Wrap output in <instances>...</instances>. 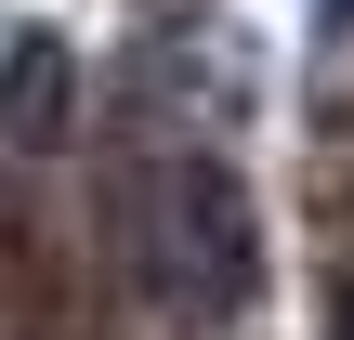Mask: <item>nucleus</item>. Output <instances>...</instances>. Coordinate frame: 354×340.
I'll return each instance as SVG.
<instances>
[{
    "label": "nucleus",
    "instance_id": "1",
    "mask_svg": "<svg viewBox=\"0 0 354 340\" xmlns=\"http://www.w3.org/2000/svg\"><path fill=\"white\" fill-rule=\"evenodd\" d=\"M105 249H118V288L171 340H223L250 314V288H263L250 183H236V157L197 144V131H145V144L105 170Z\"/></svg>",
    "mask_w": 354,
    "mask_h": 340
},
{
    "label": "nucleus",
    "instance_id": "2",
    "mask_svg": "<svg viewBox=\"0 0 354 340\" xmlns=\"http://www.w3.org/2000/svg\"><path fill=\"white\" fill-rule=\"evenodd\" d=\"M79 131V52L66 39H0V157H53Z\"/></svg>",
    "mask_w": 354,
    "mask_h": 340
}]
</instances>
